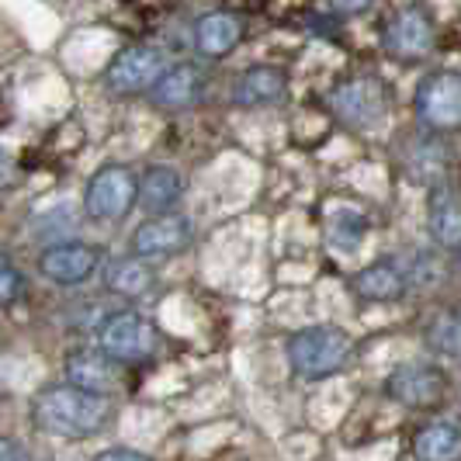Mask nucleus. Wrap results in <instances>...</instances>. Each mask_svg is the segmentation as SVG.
<instances>
[{
	"instance_id": "9",
	"label": "nucleus",
	"mask_w": 461,
	"mask_h": 461,
	"mask_svg": "<svg viewBox=\"0 0 461 461\" xmlns=\"http://www.w3.org/2000/svg\"><path fill=\"white\" fill-rule=\"evenodd\" d=\"M194 236V226L185 215H153L146 219L142 226H136L132 232V257L139 260H163V257H174L187 250Z\"/></svg>"
},
{
	"instance_id": "6",
	"label": "nucleus",
	"mask_w": 461,
	"mask_h": 461,
	"mask_svg": "<svg viewBox=\"0 0 461 461\" xmlns=\"http://www.w3.org/2000/svg\"><path fill=\"white\" fill-rule=\"evenodd\" d=\"M167 73V59H163L160 49H149V46H129L122 49L112 67L104 73V84L112 94H142V91H153L157 80Z\"/></svg>"
},
{
	"instance_id": "13",
	"label": "nucleus",
	"mask_w": 461,
	"mask_h": 461,
	"mask_svg": "<svg viewBox=\"0 0 461 461\" xmlns=\"http://www.w3.org/2000/svg\"><path fill=\"white\" fill-rule=\"evenodd\" d=\"M288 94V77L285 69L277 67H247L236 80H232V104L236 108H267V104H277L285 101Z\"/></svg>"
},
{
	"instance_id": "2",
	"label": "nucleus",
	"mask_w": 461,
	"mask_h": 461,
	"mask_svg": "<svg viewBox=\"0 0 461 461\" xmlns=\"http://www.w3.org/2000/svg\"><path fill=\"white\" fill-rule=\"evenodd\" d=\"M285 350H288V365L295 368V375H302V378H330L350 361L354 340L340 326L320 323L292 333Z\"/></svg>"
},
{
	"instance_id": "1",
	"label": "nucleus",
	"mask_w": 461,
	"mask_h": 461,
	"mask_svg": "<svg viewBox=\"0 0 461 461\" xmlns=\"http://www.w3.org/2000/svg\"><path fill=\"white\" fill-rule=\"evenodd\" d=\"M32 420L46 434L80 440L104 430V423L112 420V402H108V395L84 393V389L67 382V385H52V389H42L35 395Z\"/></svg>"
},
{
	"instance_id": "11",
	"label": "nucleus",
	"mask_w": 461,
	"mask_h": 461,
	"mask_svg": "<svg viewBox=\"0 0 461 461\" xmlns=\"http://www.w3.org/2000/svg\"><path fill=\"white\" fill-rule=\"evenodd\" d=\"M382 39L395 59H423L434 49V22L420 7H402L399 14H393V22L385 24Z\"/></svg>"
},
{
	"instance_id": "18",
	"label": "nucleus",
	"mask_w": 461,
	"mask_h": 461,
	"mask_svg": "<svg viewBox=\"0 0 461 461\" xmlns=\"http://www.w3.org/2000/svg\"><path fill=\"white\" fill-rule=\"evenodd\" d=\"M354 295L365 302H399L406 295V275L393 260H375L354 277Z\"/></svg>"
},
{
	"instance_id": "7",
	"label": "nucleus",
	"mask_w": 461,
	"mask_h": 461,
	"mask_svg": "<svg viewBox=\"0 0 461 461\" xmlns=\"http://www.w3.org/2000/svg\"><path fill=\"white\" fill-rule=\"evenodd\" d=\"M97 267H101V254L91 243H80V240L52 243L39 254V275L59 288H77V285L91 281Z\"/></svg>"
},
{
	"instance_id": "8",
	"label": "nucleus",
	"mask_w": 461,
	"mask_h": 461,
	"mask_svg": "<svg viewBox=\"0 0 461 461\" xmlns=\"http://www.w3.org/2000/svg\"><path fill=\"white\" fill-rule=\"evenodd\" d=\"M330 108L354 129H368L385 115V91L371 77H350L330 91Z\"/></svg>"
},
{
	"instance_id": "17",
	"label": "nucleus",
	"mask_w": 461,
	"mask_h": 461,
	"mask_svg": "<svg viewBox=\"0 0 461 461\" xmlns=\"http://www.w3.org/2000/svg\"><path fill=\"white\" fill-rule=\"evenodd\" d=\"M181 198H185V181L174 167H149L139 177V205L153 215H170Z\"/></svg>"
},
{
	"instance_id": "25",
	"label": "nucleus",
	"mask_w": 461,
	"mask_h": 461,
	"mask_svg": "<svg viewBox=\"0 0 461 461\" xmlns=\"http://www.w3.org/2000/svg\"><path fill=\"white\" fill-rule=\"evenodd\" d=\"M94 461H149V458H146V455H139V451H129V447H112V451L97 455Z\"/></svg>"
},
{
	"instance_id": "15",
	"label": "nucleus",
	"mask_w": 461,
	"mask_h": 461,
	"mask_svg": "<svg viewBox=\"0 0 461 461\" xmlns=\"http://www.w3.org/2000/svg\"><path fill=\"white\" fill-rule=\"evenodd\" d=\"M430 236L444 250H461V194L451 185H438L427 198Z\"/></svg>"
},
{
	"instance_id": "23",
	"label": "nucleus",
	"mask_w": 461,
	"mask_h": 461,
	"mask_svg": "<svg viewBox=\"0 0 461 461\" xmlns=\"http://www.w3.org/2000/svg\"><path fill=\"white\" fill-rule=\"evenodd\" d=\"M24 295V275L11 257H0V305H14Z\"/></svg>"
},
{
	"instance_id": "27",
	"label": "nucleus",
	"mask_w": 461,
	"mask_h": 461,
	"mask_svg": "<svg viewBox=\"0 0 461 461\" xmlns=\"http://www.w3.org/2000/svg\"><path fill=\"white\" fill-rule=\"evenodd\" d=\"M11 177H14V163H11V157L0 149V187L11 185Z\"/></svg>"
},
{
	"instance_id": "12",
	"label": "nucleus",
	"mask_w": 461,
	"mask_h": 461,
	"mask_svg": "<svg viewBox=\"0 0 461 461\" xmlns=\"http://www.w3.org/2000/svg\"><path fill=\"white\" fill-rule=\"evenodd\" d=\"M153 104L157 108H167V112H185V108H194L202 97H205V73L194 63H177V67H167L157 87L149 91Z\"/></svg>"
},
{
	"instance_id": "24",
	"label": "nucleus",
	"mask_w": 461,
	"mask_h": 461,
	"mask_svg": "<svg viewBox=\"0 0 461 461\" xmlns=\"http://www.w3.org/2000/svg\"><path fill=\"white\" fill-rule=\"evenodd\" d=\"M0 461H32L24 444H18L14 438H0Z\"/></svg>"
},
{
	"instance_id": "5",
	"label": "nucleus",
	"mask_w": 461,
	"mask_h": 461,
	"mask_svg": "<svg viewBox=\"0 0 461 461\" xmlns=\"http://www.w3.org/2000/svg\"><path fill=\"white\" fill-rule=\"evenodd\" d=\"M416 118L434 132L461 129V73H430L416 87Z\"/></svg>"
},
{
	"instance_id": "16",
	"label": "nucleus",
	"mask_w": 461,
	"mask_h": 461,
	"mask_svg": "<svg viewBox=\"0 0 461 461\" xmlns=\"http://www.w3.org/2000/svg\"><path fill=\"white\" fill-rule=\"evenodd\" d=\"M240 39H243V24L236 22L232 14H226V11H208L194 24V46L208 59L230 56L232 49L240 46Z\"/></svg>"
},
{
	"instance_id": "4",
	"label": "nucleus",
	"mask_w": 461,
	"mask_h": 461,
	"mask_svg": "<svg viewBox=\"0 0 461 461\" xmlns=\"http://www.w3.org/2000/svg\"><path fill=\"white\" fill-rule=\"evenodd\" d=\"M157 340H160V337H157V326L149 323L146 316L132 312V309L112 312L104 323L97 326V347H101L112 361H118V365L153 357Z\"/></svg>"
},
{
	"instance_id": "20",
	"label": "nucleus",
	"mask_w": 461,
	"mask_h": 461,
	"mask_svg": "<svg viewBox=\"0 0 461 461\" xmlns=\"http://www.w3.org/2000/svg\"><path fill=\"white\" fill-rule=\"evenodd\" d=\"M149 285H153V275H149V267L139 260V257H125V260H115V264H108V271H104V288L108 292H115V295H142V292H149Z\"/></svg>"
},
{
	"instance_id": "21",
	"label": "nucleus",
	"mask_w": 461,
	"mask_h": 461,
	"mask_svg": "<svg viewBox=\"0 0 461 461\" xmlns=\"http://www.w3.org/2000/svg\"><path fill=\"white\" fill-rule=\"evenodd\" d=\"M427 347L440 354V357H451L461 361V312L458 309H444L438 312L430 323H427Z\"/></svg>"
},
{
	"instance_id": "26",
	"label": "nucleus",
	"mask_w": 461,
	"mask_h": 461,
	"mask_svg": "<svg viewBox=\"0 0 461 461\" xmlns=\"http://www.w3.org/2000/svg\"><path fill=\"white\" fill-rule=\"evenodd\" d=\"M340 14H361V11H368L375 0H330Z\"/></svg>"
},
{
	"instance_id": "22",
	"label": "nucleus",
	"mask_w": 461,
	"mask_h": 461,
	"mask_svg": "<svg viewBox=\"0 0 461 461\" xmlns=\"http://www.w3.org/2000/svg\"><path fill=\"white\" fill-rule=\"evenodd\" d=\"M365 232H368V219L361 212H340L330 219V243L344 254H354L361 247Z\"/></svg>"
},
{
	"instance_id": "19",
	"label": "nucleus",
	"mask_w": 461,
	"mask_h": 461,
	"mask_svg": "<svg viewBox=\"0 0 461 461\" xmlns=\"http://www.w3.org/2000/svg\"><path fill=\"white\" fill-rule=\"evenodd\" d=\"M416 461H461V427L455 423H427L413 438Z\"/></svg>"
},
{
	"instance_id": "3",
	"label": "nucleus",
	"mask_w": 461,
	"mask_h": 461,
	"mask_svg": "<svg viewBox=\"0 0 461 461\" xmlns=\"http://www.w3.org/2000/svg\"><path fill=\"white\" fill-rule=\"evenodd\" d=\"M139 202V177L125 163H104L94 170L84 191V212L94 222H118Z\"/></svg>"
},
{
	"instance_id": "10",
	"label": "nucleus",
	"mask_w": 461,
	"mask_h": 461,
	"mask_svg": "<svg viewBox=\"0 0 461 461\" xmlns=\"http://www.w3.org/2000/svg\"><path fill=\"white\" fill-rule=\"evenodd\" d=\"M444 389H447V378L434 365H402L385 382V393L393 395L395 402L413 406V410L438 406L440 399H444Z\"/></svg>"
},
{
	"instance_id": "14",
	"label": "nucleus",
	"mask_w": 461,
	"mask_h": 461,
	"mask_svg": "<svg viewBox=\"0 0 461 461\" xmlns=\"http://www.w3.org/2000/svg\"><path fill=\"white\" fill-rule=\"evenodd\" d=\"M67 382L94 395H108L118 385V361L104 350H73L67 357Z\"/></svg>"
}]
</instances>
